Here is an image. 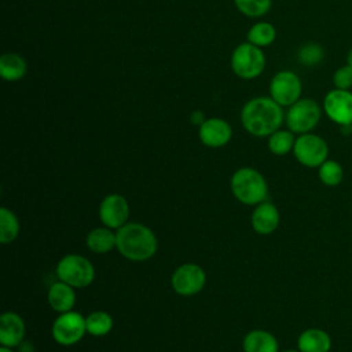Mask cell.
Returning <instances> with one entry per match:
<instances>
[{"instance_id":"25","label":"cell","mask_w":352,"mask_h":352,"mask_svg":"<svg viewBox=\"0 0 352 352\" xmlns=\"http://www.w3.org/2000/svg\"><path fill=\"white\" fill-rule=\"evenodd\" d=\"M319 180L329 187L338 186L344 179V169L342 166L334 160H326L318 170Z\"/></svg>"},{"instance_id":"16","label":"cell","mask_w":352,"mask_h":352,"mask_svg":"<svg viewBox=\"0 0 352 352\" xmlns=\"http://www.w3.org/2000/svg\"><path fill=\"white\" fill-rule=\"evenodd\" d=\"M297 348L301 352H329L331 338L322 329H307L297 338Z\"/></svg>"},{"instance_id":"12","label":"cell","mask_w":352,"mask_h":352,"mask_svg":"<svg viewBox=\"0 0 352 352\" xmlns=\"http://www.w3.org/2000/svg\"><path fill=\"white\" fill-rule=\"evenodd\" d=\"M129 216V205L126 199L118 194H110L103 198L99 206V219L109 228H120L126 224Z\"/></svg>"},{"instance_id":"2","label":"cell","mask_w":352,"mask_h":352,"mask_svg":"<svg viewBox=\"0 0 352 352\" xmlns=\"http://www.w3.org/2000/svg\"><path fill=\"white\" fill-rule=\"evenodd\" d=\"M117 250L131 261H146L157 252L154 232L140 223H126L117 231Z\"/></svg>"},{"instance_id":"28","label":"cell","mask_w":352,"mask_h":352,"mask_svg":"<svg viewBox=\"0 0 352 352\" xmlns=\"http://www.w3.org/2000/svg\"><path fill=\"white\" fill-rule=\"evenodd\" d=\"M333 84L338 89H349L352 87V67L348 63L334 72Z\"/></svg>"},{"instance_id":"21","label":"cell","mask_w":352,"mask_h":352,"mask_svg":"<svg viewBox=\"0 0 352 352\" xmlns=\"http://www.w3.org/2000/svg\"><path fill=\"white\" fill-rule=\"evenodd\" d=\"M276 38V29L270 22H257L248 32V41L263 48L271 45Z\"/></svg>"},{"instance_id":"17","label":"cell","mask_w":352,"mask_h":352,"mask_svg":"<svg viewBox=\"0 0 352 352\" xmlns=\"http://www.w3.org/2000/svg\"><path fill=\"white\" fill-rule=\"evenodd\" d=\"M48 302L51 308L56 312L63 314L72 311L76 302V293L73 290V286L62 280L52 283L48 290Z\"/></svg>"},{"instance_id":"15","label":"cell","mask_w":352,"mask_h":352,"mask_svg":"<svg viewBox=\"0 0 352 352\" xmlns=\"http://www.w3.org/2000/svg\"><path fill=\"white\" fill-rule=\"evenodd\" d=\"M279 212L276 206L268 201L258 204L252 214V227L257 234L268 235L278 228Z\"/></svg>"},{"instance_id":"19","label":"cell","mask_w":352,"mask_h":352,"mask_svg":"<svg viewBox=\"0 0 352 352\" xmlns=\"http://www.w3.org/2000/svg\"><path fill=\"white\" fill-rule=\"evenodd\" d=\"M87 246L94 253H107L117 246V235L109 227H98L88 232Z\"/></svg>"},{"instance_id":"18","label":"cell","mask_w":352,"mask_h":352,"mask_svg":"<svg viewBox=\"0 0 352 352\" xmlns=\"http://www.w3.org/2000/svg\"><path fill=\"white\" fill-rule=\"evenodd\" d=\"M245 352H278V341L275 336L265 330L249 331L242 342Z\"/></svg>"},{"instance_id":"13","label":"cell","mask_w":352,"mask_h":352,"mask_svg":"<svg viewBox=\"0 0 352 352\" xmlns=\"http://www.w3.org/2000/svg\"><path fill=\"white\" fill-rule=\"evenodd\" d=\"M232 136V129L230 124L223 118H208L199 126V139L208 147H223Z\"/></svg>"},{"instance_id":"31","label":"cell","mask_w":352,"mask_h":352,"mask_svg":"<svg viewBox=\"0 0 352 352\" xmlns=\"http://www.w3.org/2000/svg\"><path fill=\"white\" fill-rule=\"evenodd\" d=\"M0 352H12V351H11V348H8V346H4V345H3V346L0 348Z\"/></svg>"},{"instance_id":"14","label":"cell","mask_w":352,"mask_h":352,"mask_svg":"<svg viewBox=\"0 0 352 352\" xmlns=\"http://www.w3.org/2000/svg\"><path fill=\"white\" fill-rule=\"evenodd\" d=\"M25 337V322L16 312H4L0 316V342L4 346H18Z\"/></svg>"},{"instance_id":"27","label":"cell","mask_w":352,"mask_h":352,"mask_svg":"<svg viewBox=\"0 0 352 352\" xmlns=\"http://www.w3.org/2000/svg\"><path fill=\"white\" fill-rule=\"evenodd\" d=\"M324 58V51L322 45L316 43H307L301 45L297 51V59L301 65L305 66H316Z\"/></svg>"},{"instance_id":"11","label":"cell","mask_w":352,"mask_h":352,"mask_svg":"<svg viewBox=\"0 0 352 352\" xmlns=\"http://www.w3.org/2000/svg\"><path fill=\"white\" fill-rule=\"evenodd\" d=\"M172 287L180 296H194L202 290L206 282L204 270L192 263L183 264L172 274Z\"/></svg>"},{"instance_id":"1","label":"cell","mask_w":352,"mask_h":352,"mask_svg":"<svg viewBox=\"0 0 352 352\" xmlns=\"http://www.w3.org/2000/svg\"><path fill=\"white\" fill-rule=\"evenodd\" d=\"M285 118L282 106L271 96H257L245 103L241 111L243 128L253 136H270L279 129Z\"/></svg>"},{"instance_id":"22","label":"cell","mask_w":352,"mask_h":352,"mask_svg":"<svg viewBox=\"0 0 352 352\" xmlns=\"http://www.w3.org/2000/svg\"><path fill=\"white\" fill-rule=\"evenodd\" d=\"M296 138L292 131L278 129L268 138V148L275 155H285L293 151Z\"/></svg>"},{"instance_id":"24","label":"cell","mask_w":352,"mask_h":352,"mask_svg":"<svg viewBox=\"0 0 352 352\" xmlns=\"http://www.w3.org/2000/svg\"><path fill=\"white\" fill-rule=\"evenodd\" d=\"M19 234V221L16 216L7 208L0 209V242L10 243Z\"/></svg>"},{"instance_id":"26","label":"cell","mask_w":352,"mask_h":352,"mask_svg":"<svg viewBox=\"0 0 352 352\" xmlns=\"http://www.w3.org/2000/svg\"><path fill=\"white\" fill-rule=\"evenodd\" d=\"M239 12L250 18L265 15L271 8V0H234Z\"/></svg>"},{"instance_id":"33","label":"cell","mask_w":352,"mask_h":352,"mask_svg":"<svg viewBox=\"0 0 352 352\" xmlns=\"http://www.w3.org/2000/svg\"><path fill=\"white\" fill-rule=\"evenodd\" d=\"M349 131H351V133H352V124L349 125Z\"/></svg>"},{"instance_id":"30","label":"cell","mask_w":352,"mask_h":352,"mask_svg":"<svg viewBox=\"0 0 352 352\" xmlns=\"http://www.w3.org/2000/svg\"><path fill=\"white\" fill-rule=\"evenodd\" d=\"M346 63L352 67V50L348 52V55H346Z\"/></svg>"},{"instance_id":"6","label":"cell","mask_w":352,"mask_h":352,"mask_svg":"<svg viewBox=\"0 0 352 352\" xmlns=\"http://www.w3.org/2000/svg\"><path fill=\"white\" fill-rule=\"evenodd\" d=\"M56 275L59 280L73 287H85L92 283L95 270L88 258L78 254H67L59 260Z\"/></svg>"},{"instance_id":"23","label":"cell","mask_w":352,"mask_h":352,"mask_svg":"<svg viewBox=\"0 0 352 352\" xmlns=\"http://www.w3.org/2000/svg\"><path fill=\"white\" fill-rule=\"evenodd\" d=\"M85 326H87V331L91 336L102 337L111 330L113 319L104 311H95L85 318Z\"/></svg>"},{"instance_id":"32","label":"cell","mask_w":352,"mask_h":352,"mask_svg":"<svg viewBox=\"0 0 352 352\" xmlns=\"http://www.w3.org/2000/svg\"><path fill=\"white\" fill-rule=\"evenodd\" d=\"M283 352H301L300 349H287V351H283Z\"/></svg>"},{"instance_id":"5","label":"cell","mask_w":352,"mask_h":352,"mask_svg":"<svg viewBox=\"0 0 352 352\" xmlns=\"http://www.w3.org/2000/svg\"><path fill=\"white\" fill-rule=\"evenodd\" d=\"M322 109L320 106L309 98H300L296 103L289 106L286 113V125L293 133H308L320 121Z\"/></svg>"},{"instance_id":"9","label":"cell","mask_w":352,"mask_h":352,"mask_svg":"<svg viewBox=\"0 0 352 352\" xmlns=\"http://www.w3.org/2000/svg\"><path fill=\"white\" fill-rule=\"evenodd\" d=\"M300 77L290 70L278 72L270 82V96L280 106H292L301 98Z\"/></svg>"},{"instance_id":"10","label":"cell","mask_w":352,"mask_h":352,"mask_svg":"<svg viewBox=\"0 0 352 352\" xmlns=\"http://www.w3.org/2000/svg\"><path fill=\"white\" fill-rule=\"evenodd\" d=\"M323 110L333 122L349 126L352 124V92L338 88L329 91L323 99Z\"/></svg>"},{"instance_id":"8","label":"cell","mask_w":352,"mask_h":352,"mask_svg":"<svg viewBox=\"0 0 352 352\" xmlns=\"http://www.w3.org/2000/svg\"><path fill=\"white\" fill-rule=\"evenodd\" d=\"M87 331L85 318L80 312L67 311L60 314L52 323V337L60 345H73L78 342Z\"/></svg>"},{"instance_id":"7","label":"cell","mask_w":352,"mask_h":352,"mask_svg":"<svg viewBox=\"0 0 352 352\" xmlns=\"http://www.w3.org/2000/svg\"><path fill=\"white\" fill-rule=\"evenodd\" d=\"M293 154L301 165L319 168L327 160L329 146L323 138L308 132L296 138Z\"/></svg>"},{"instance_id":"4","label":"cell","mask_w":352,"mask_h":352,"mask_svg":"<svg viewBox=\"0 0 352 352\" xmlns=\"http://www.w3.org/2000/svg\"><path fill=\"white\" fill-rule=\"evenodd\" d=\"M265 67V56L260 47L252 43L239 44L231 55V69L232 72L243 78L252 80L258 77Z\"/></svg>"},{"instance_id":"20","label":"cell","mask_w":352,"mask_h":352,"mask_svg":"<svg viewBox=\"0 0 352 352\" xmlns=\"http://www.w3.org/2000/svg\"><path fill=\"white\" fill-rule=\"evenodd\" d=\"M0 74L6 81H18L26 74L25 59L14 52L1 55L0 58Z\"/></svg>"},{"instance_id":"3","label":"cell","mask_w":352,"mask_h":352,"mask_svg":"<svg viewBox=\"0 0 352 352\" xmlns=\"http://www.w3.org/2000/svg\"><path fill=\"white\" fill-rule=\"evenodd\" d=\"M235 198L245 205H258L265 201L268 187L263 175L253 168H241L231 177Z\"/></svg>"},{"instance_id":"29","label":"cell","mask_w":352,"mask_h":352,"mask_svg":"<svg viewBox=\"0 0 352 352\" xmlns=\"http://www.w3.org/2000/svg\"><path fill=\"white\" fill-rule=\"evenodd\" d=\"M190 120H191V122L194 125H199L201 126L205 122V116H204V113L201 110H194L191 113V116H190Z\"/></svg>"}]
</instances>
